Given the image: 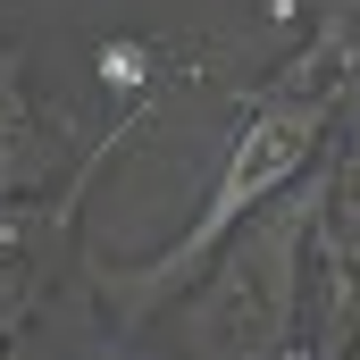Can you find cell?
I'll list each match as a JSON object with an SVG mask.
<instances>
[{"mask_svg":"<svg viewBox=\"0 0 360 360\" xmlns=\"http://www.w3.org/2000/svg\"><path fill=\"white\" fill-rule=\"evenodd\" d=\"M310 134H319V117H310V109H269V117H252V126H243V143H235V168H226V184H218L210 218H201V235L184 243L176 260H193L226 218H243V210H252V201H260V193H269V184L310 151Z\"/></svg>","mask_w":360,"mask_h":360,"instance_id":"1","label":"cell"}]
</instances>
